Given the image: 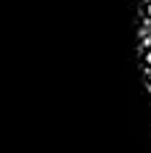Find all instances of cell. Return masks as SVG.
Listing matches in <instances>:
<instances>
[{
	"label": "cell",
	"instance_id": "3",
	"mask_svg": "<svg viewBox=\"0 0 151 153\" xmlns=\"http://www.w3.org/2000/svg\"><path fill=\"white\" fill-rule=\"evenodd\" d=\"M146 19H149V21H151V0H149V3H146Z\"/></svg>",
	"mask_w": 151,
	"mask_h": 153
},
{
	"label": "cell",
	"instance_id": "2",
	"mask_svg": "<svg viewBox=\"0 0 151 153\" xmlns=\"http://www.w3.org/2000/svg\"><path fill=\"white\" fill-rule=\"evenodd\" d=\"M143 74H146V85L151 87V69H146V66H143Z\"/></svg>",
	"mask_w": 151,
	"mask_h": 153
},
{
	"label": "cell",
	"instance_id": "1",
	"mask_svg": "<svg viewBox=\"0 0 151 153\" xmlns=\"http://www.w3.org/2000/svg\"><path fill=\"white\" fill-rule=\"evenodd\" d=\"M143 66L151 69V48H149V50H143Z\"/></svg>",
	"mask_w": 151,
	"mask_h": 153
}]
</instances>
